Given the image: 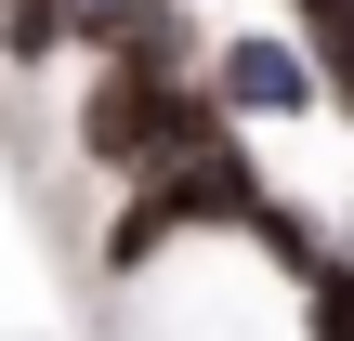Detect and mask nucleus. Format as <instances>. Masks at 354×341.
<instances>
[{
	"label": "nucleus",
	"mask_w": 354,
	"mask_h": 341,
	"mask_svg": "<svg viewBox=\"0 0 354 341\" xmlns=\"http://www.w3.org/2000/svg\"><path fill=\"white\" fill-rule=\"evenodd\" d=\"M289 26H302L315 79H328V92H354V0H289Z\"/></svg>",
	"instance_id": "2"
},
{
	"label": "nucleus",
	"mask_w": 354,
	"mask_h": 341,
	"mask_svg": "<svg viewBox=\"0 0 354 341\" xmlns=\"http://www.w3.org/2000/svg\"><path fill=\"white\" fill-rule=\"evenodd\" d=\"M197 92L236 118V131H263V118H315V53L302 39H276V26H236V39H210V66H197Z\"/></svg>",
	"instance_id": "1"
}]
</instances>
